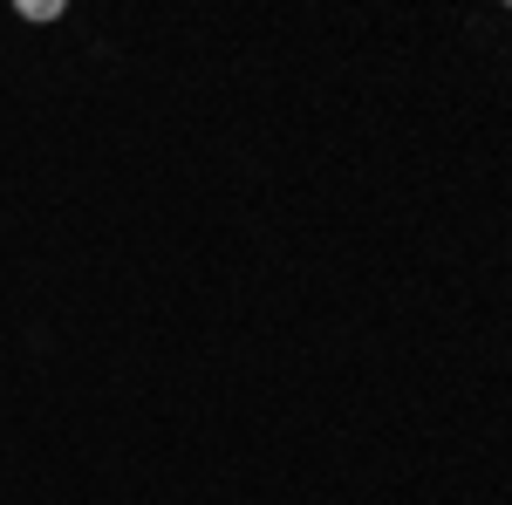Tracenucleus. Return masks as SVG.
<instances>
[{
    "instance_id": "f257e3e1",
    "label": "nucleus",
    "mask_w": 512,
    "mask_h": 505,
    "mask_svg": "<svg viewBox=\"0 0 512 505\" xmlns=\"http://www.w3.org/2000/svg\"><path fill=\"white\" fill-rule=\"evenodd\" d=\"M28 21H62V0H21Z\"/></svg>"
}]
</instances>
